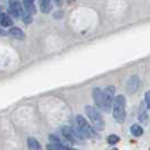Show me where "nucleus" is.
<instances>
[{
    "label": "nucleus",
    "instance_id": "nucleus-17",
    "mask_svg": "<svg viewBox=\"0 0 150 150\" xmlns=\"http://www.w3.org/2000/svg\"><path fill=\"white\" fill-rule=\"evenodd\" d=\"M145 102H146V104H147V107L150 108V91L146 92V95H145Z\"/></svg>",
    "mask_w": 150,
    "mask_h": 150
},
{
    "label": "nucleus",
    "instance_id": "nucleus-2",
    "mask_svg": "<svg viewBox=\"0 0 150 150\" xmlns=\"http://www.w3.org/2000/svg\"><path fill=\"white\" fill-rule=\"evenodd\" d=\"M75 129L78 131V134L83 138V139H92V138H95V128H93V125L89 124L88 120H85L83 115H76L75 117Z\"/></svg>",
    "mask_w": 150,
    "mask_h": 150
},
{
    "label": "nucleus",
    "instance_id": "nucleus-6",
    "mask_svg": "<svg viewBox=\"0 0 150 150\" xmlns=\"http://www.w3.org/2000/svg\"><path fill=\"white\" fill-rule=\"evenodd\" d=\"M22 11H24V6L20 3V0H10V7H8V13L11 17H22Z\"/></svg>",
    "mask_w": 150,
    "mask_h": 150
},
{
    "label": "nucleus",
    "instance_id": "nucleus-4",
    "mask_svg": "<svg viewBox=\"0 0 150 150\" xmlns=\"http://www.w3.org/2000/svg\"><path fill=\"white\" fill-rule=\"evenodd\" d=\"M112 117L117 122H124L125 120V97L118 95L112 103Z\"/></svg>",
    "mask_w": 150,
    "mask_h": 150
},
{
    "label": "nucleus",
    "instance_id": "nucleus-19",
    "mask_svg": "<svg viewBox=\"0 0 150 150\" xmlns=\"http://www.w3.org/2000/svg\"><path fill=\"white\" fill-rule=\"evenodd\" d=\"M112 150H115V149H112Z\"/></svg>",
    "mask_w": 150,
    "mask_h": 150
},
{
    "label": "nucleus",
    "instance_id": "nucleus-3",
    "mask_svg": "<svg viewBox=\"0 0 150 150\" xmlns=\"http://www.w3.org/2000/svg\"><path fill=\"white\" fill-rule=\"evenodd\" d=\"M85 112L91 124L93 125V128L96 131H102L104 128V120L102 117V112L99 111L96 107H92V106H86L85 107Z\"/></svg>",
    "mask_w": 150,
    "mask_h": 150
},
{
    "label": "nucleus",
    "instance_id": "nucleus-18",
    "mask_svg": "<svg viewBox=\"0 0 150 150\" xmlns=\"http://www.w3.org/2000/svg\"><path fill=\"white\" fill-rule=\"evenodd\" d=\"M54 1H60V0H54Z\"/></svg>",
    "mask_w": 150,
    "mask_h": 150
},
{
    "label": "nucleus",
    "instance_id": "nucleus-14",
    "mask_svg": "<svg viewBox=\"0 0 150 150\" xmlns=\"http://www.w3.org/2000/svg\"><path fill=\"white\" fill-rule=\"evenodd\" d=\"M107 142L110 143V145H115V143H118V142H120V138H118L117 135H108Z\"/></svg>",
    "mask_w": 150,
    "mask_h": 150
},
{
    "label": "nucleus",
    "instance_id": "nucleus-1",
    "mask_svg": "<svg viewBox=\"0 0 150 150\" xmlns=\"http://www.w3.org/2000/svg\"><path fill=\"white\" fill-rule=\"evenodd\" d=\"M112 95H114V86H108L104 91L100 88H95L92 91V96H93V100L96 103L97 108H100L103 111L112 110V103L115 99V97H112Z\"/></svg>",
    "mask_w": 150,
    "mask_h": 150
},
{
    "label": "nucleus",
    "instance_id": "nucleus-16",
    "mask_svg": "<svg viewBox=\"0 0 150 150\" xmlns=\"http://www.w3.org/2000/svg\"><path fill=\"white\" fill-rule=\"evenodd\" d=\"M139 120L142 121V122H146V121H147V114H146L145 110H142V111H140V114H139Z\"/></svg>",
    "mask_w": 150,
    "mask_h": 150
},
{
    "label": "nucleus",
    "instance_id": "nucleus-11",
    "mask_svg": "<svg viewBox=\"0 0 150 150\" xmlns=\"http://www.w3.org/2000/svg\"><path fill=\"white\" fill-rule=\"evenodd\" d=\"M0 18H1V27L6 28V27H11L13 25V20H11L10 16H7L6 13H1V16H0Z\"/></svg>",
    "mask_w": 150,
    "mask_h": 150
},
{
    "label": "nucleus",
    "instance_id": "nucleus-10",
    "mask_svg": "<svg viewBox=\"0 0 150 150\" xmlns=\"http://www.w3.org/2000/svg\"><path fill=\"white\" fill-rule=\"evenodd\" d=\"M39 6L42 13H49L52 10V0H39Z\"/></svg>",
    "mask_w": 150,
    "mask_h": 150
},
{
    "label": "nucleus",
    "instance_id": "nucleus-9",
    "mask_svg": "<svg viewBox=\"0 0 150 150\" xmlns=\"http://www.w3.org/2000/svg\"><path fill=\"white\" fill-rule=\"evenodd\" d=\"M22 6H24V10L27 11V14H31V16H32L33 13L36 11L35 4H33V0H24V1H22Z\"/></svg>",
    "mask_w": 150,
    "mask_h": 150
},
{
    "label": "nucleus",
    "instance_id": "nucleus-8",
    "mask_svg": "<svg viewBox=\"0 0 150 150\" xmlns=\"http://www.w3.org/2000/svg\"><path fill=\"white\" fill-rule=\"evenodd\" d=\"M8 33H10L13 38L18 39V40H24V39H25V33H24V31L20 29V28H17V27H11L10 31H8Z\"/></svg>",
    "mask_w": 150,
    "mask_h": 150
},
{
    "label": "nucleus",
    "instance_id": "nucleus-12",
    "mask_svg": "<svg viewBox=\"0 0 150 150\" xmlns=\"http://www.w3.org/2000/svg\"><path fill=\"white\" fill-rule=\"evenodd\" d=\"M27 143H28V149L29 150H40V145H39V142L35 138H28Z\"/></svg>",
    "mask_w": 150,
    "mask_h": 150
},
{
    "label": "nucleus",
    "instance_id": "nucleus-13",
    "mask_svg": "<svg viewBox=\"0 0 150 150\" xmlns=\"http://www.w3.org/2000/svg\"><path fill=\"white\" fill-rule=\"evenodd\" d=\"M131 134L134 135V136H142L143 135V128L140 127L139 124H134L132 127H131Z\"/></svg>",
    "mask_w": 150,
    "mask_h": 150
},
{
    "label": "nucleus",
    "instance_id": "nucleus-5",
    "mask_svg": "<svg viewBox=\"0 0 150 150\" xmlns=\"http://www.w3.org/2000/svg\"><path fill=\"white\" fill-rule=\"evenodd\" d=\"M61 135H63V138L65 140H68L71 143H81V140L83 139L79 134H78V131L74 128H71L68 125H64V127H61Z\"/></svg>",
    "mask_w": 150,
    "mask_h": 150
},
{
    "label": "nucleus",
    "instance_id": "nucleus-15",
    "mask_svg": "<svg viewBox=\"0 0 150 150\" xmlns=\"http://www.w3.org/2000/svg\"><path fill=\"white\" fill-rule=\"evenodd\" d=\"M22 21L25 22V24H31L32 22V16L31 14H24L22 16Z\"/></svg>",
    "mask_w": 150,
    "mask_h": 150
},
{
    "label": "nucleus",
    "instance_id": "nucleus-7",
    "mask_svg": "<svg viewBox=\"0 0 150 150\" xmlns=\"http://www.w3.org/2000/svg\"><path fill=\"white\" fill-rule=\"evenodd\" d=\"M139 86H140V81L138 78V75H132L127 81V92L128 93H135V92L139 89Z\"/></svg>",
    "mask_w": 150,
    "mask_h": 150
}]
</instances>
